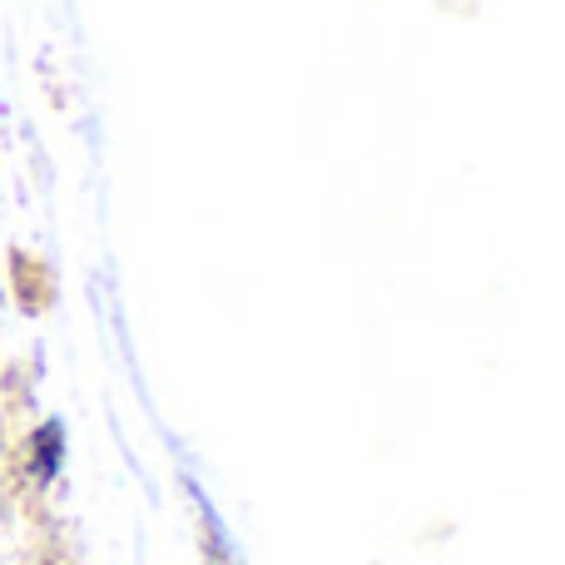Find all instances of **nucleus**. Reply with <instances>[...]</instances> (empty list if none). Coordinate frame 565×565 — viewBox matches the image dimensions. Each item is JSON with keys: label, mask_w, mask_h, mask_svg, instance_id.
<instances>
[{"label": "nucleus", "mask_w": 565, "mask_h": 565, "mask_svg": "<svg viewBox=\"0 0 565 565\" xmlns=\"http://www.w3.org/2000/svg\"><path fill=\"white\" fill-rule=\"evenodd\" d=\"M60 457H65V431H60V422H45V427H35V437H30V447H25L30 481H35V487H45V481L60 471Z\"/></svg>", "instance_id": "1"}]
</instances>
